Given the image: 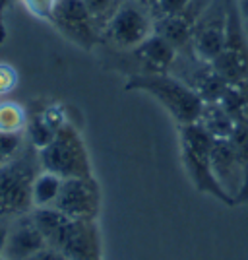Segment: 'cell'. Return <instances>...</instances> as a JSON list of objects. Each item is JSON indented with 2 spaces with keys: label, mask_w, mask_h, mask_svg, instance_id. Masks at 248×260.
<instances>
[{
  "label": "cell",
  "mask_w": 248,
  "mask_h": 260,
  "mask_svg": "<svg viewBox=\"0 0 248 260\" xmlns=\"http://www.w3.org/2000/svg\"><path fill=\"white\" fill-rule=\"evenodd\" d=\"M242 23H244V18L238 12L237 0H231L225 47L211 62V66L229 84L248 82V35Z\"/></svg>",
  "instance_id": "cell-6"
},
{
  "label": "cell",
  "mask_w": 248,
  "mask_h": 260,
  "mask_svg": "<svg viewBox=\"0 0 248 260\" xmlns=\"http://www.w3.org/2000/svg\"><path fill=\"white\" fill-rule=\"evenodd\" d=\"M0 260H6V258H4V256H0Z\"/></svg>",
  "instance_id": "cell-30"
},
{
  "label": "cell",
  "mask_w": 248,
  "mask_h": 260,
  "mask_svg": "<svg viewBox=\"0 0 248 260\" xmlns=\"http://www.w3.org/2000/svg\"><path fill=\"white\" fill-rule=\"evenodd\" d=\"M124 2L126 0H84L87 12L91 14V18L95 20L101 31L105 29V25L111 22V18L117 14V10Z\"/></svg>",
  "instance_id": "cell-19"
},
{
  "label": "cell",
  "mask_w": 248,
  "mask_h": 260,
  "mask_svg": "<svg viewBox=\"0 0 248 260\" xmlns=\"http://www.w3.org/2000/svg\"><path fill=\"white\" fill-rule=\"evenodd\" d=\"M12 4V0H0V45L6 39V27H4V14L8 10V6Z\"/></svg>",
  "instance_id": "cell-27"
},
{
  "label": "cell",
  "mask_w": 248,
  "mask_h": 260,
  "mask_svg": "<svg viewBox=\"0 0 248 260\" xmlns=\"http://www.w3.org/2000/svg\"><path fill=\"white\" fill-rule=\"evenodd\" d=\"M27 120V113L18 101H0V132L23 134Z\"/></svg>",
  "instance_id": "cell-18"
},
{
  "label": "cell",
  "mask_w": 248,
  "mask_h": 260,
  "mask_svg": "<svg viewBox=\"0 0 248 260\" xmlns=\"http://www.w3.org/2000/svg\"><path fill=\"white\" fill-rule=\"evenodd\" d=\"M49 22L70 43L84 51H93L101 43V29L87 12L84 0H58Z\"/></svg>",
  "instance_id": "cell-8"
},
{
  "label": "cell",
  "mask_w": 248,
  "mask_h": 260,
  "mask_svg": "<svg viewBox=\"0 0 248 260\" xmlns=\"http://www.w3.org/2000/svg\"><path fill=\"white\" fill-rule=\"evenodd\" d=\"M153 33V20L146 6L126 0L101 31V41H109L120 51H130Z\"/></svg>",
  "instance_id": "cell-7"
},
{
  "label": "cell",
  "mask_w": 248,
  "mask_h": 260,
  "mask_svg": "<svg viewBox=\"0 0 248 260\" xmlns=\"http://www.w3.org/2000/svg\"><path fill=\"white\" fill-rule=\"evenodd\" d=\"M134 2H140V4H146V2H148V0H134Z\"/></svg>",
  "instance_id": "cell-29"
},
{
  "label": "cell",
  "mask_w": 248,
  "mask_h": 260,
  "mask_svg": "<svg viewBox=\"0 0 248 260\" xmlns=\"http://www.w3.org/2000/svg\"><path fill=\"white\" fill-rule=\"evenodd\" d=\"M25 148L23 134H4L0 132V167L18 157V153Z\"/></svg>",
  "instance_id": "cell-20"
},
{
  "label": "cell",
  "mask_w": 248,
  "mask_h": 260,
  "mask_svg": "<svg viewBox=\"0 0 248 260\" xmlns=\"http://www.w3.org/2000/svg\"><path fill=\"white\" fill-rule=\"evenodd\" d=\"M238 4V12H240V16L248 20V0H237Z\"/></svg>",
  "instance_id": "cell-28"
},
{
  "label": "cell",
  "mask_w": 248,
  "mask_h": 260,
  "mask_svg": "<svg viewBox=\"0 0 248 260\" xmlns=\"http://www.w3.org/2000/svg\"><path fill=\"white\" fill-rule=\"evenodd\" d=\"M130 56L136 64V70L130 74H153V72H171L179 51L159 33H151L138 47L130 49Z\"/></svg>",
  "instance_id": "cell-13"
},
{
  "label": "cell",
  "mask_w": 248,
  "mask_h": 260,
  "mask_svg": "<svg viewBox=\"0 0 248 260\" xmlns=\"http://www.w3.org/2000/svg\"><path fill=\"white\" fill-rule=\"evenodd\" d=\"M211 134L200 124V122H190L179 126V144H181V157L186 175L190 177V181L196 188L204 194H209L231 204V200L221 190V186L217 184L214 171H211V146H214ZM233 206V204H231Z\"/></svg>",
  "instance_id": "cell-4"
},
{
  "label": "cell",
  "mask_w": 248,
  "mask_h": 260,
  "mask_svg": "<svg viewBox=\"0 0 248 260\" xmlns=\"http://www.w3.org/2000/svg\"><path fill=\"white\" fill-rule=\"evenodd\" d=\"M62 179L58 175L41 169L35 175V181L31 186V202L33 208H51L60 192Z\"/></svg>",
  "instance_id": "cell-16"
},
{
  "label": "cell",
  "mask_w": 248,
  "mask_h": 260,
  "mask_svg": "<svg viewBox=\"0 0 248 260\" xmlns=\"http://www.w3.org/2000/svg\"><path fill=\"white\" fill-rule=\"evenodd\" d=\"M211 171L231 204L244 202L246 175L231 138H217L211 146Z\"/></svg>",
  "instance_id": "cell-11"
},
{
  "label": "cell",
  "mask_w": 248,
  "mask_h": 260,
  "mask_svg": "<svg viewBox=\"0 0 248 260\" xmlns=\"http://www.w3.org/2000/svg\"><path fill=\"white\" fill-rule=\"evenodd\" d=\"M209 2L211 0H190L183 10H179L173 16H167L159 22H153V31L163 35L169 43H173L179 53H188L196 23L209 6Z\"/></svg>",
  "instance_id": "cell-12"
},
{
  "label": "cell",
  "mask_w": 248,
  "mask_h": 260,
  "mask_svg": "<svg viewBox=\"0 0 248 260\" xmlns=\"http://www.w3.org/2000/svg\"><path fill=\"white\" fill-rule=\"evenodd\" d=\"M37 157L41 169L58 175L60 179L93 175L86 142L80 130L70 122H64L56 130L53 140L45 148L37 150Z\"/></svg>",
  "instance_id": "cell-5"
},
{
  "label": "cell",
  "mask_w": 248,
  "mask_h": 260,
  "mask_svg": "<svg viewBox=\"0 0 248 260\" xmlns=\"http://www.w3.org/2000/svg\"><path fill=\"white\" fill-rule=\"evenodd\" d=\"M31 216L49 247L68 260H101L97 219H74L56 208H33Z\"/></svg>",
  "instance_id": "cell-1"
},
{
  "label": "cell",
  "mask_w": 248,
  "mask_h": 260,
  "mask_svg": "<svg viewBox=\"0 0 248 260\" xmlns=\"http://www.w3.org/2000/svg\"><path fill=\"white\" fill-rule=\"evenodd\" d=\"M47 247L43 233L39 231L31 212L10 219V231L4 247V258L6 260H25L37 250Z\"/></svg>",
  "instance_id": "cell-14"
},
{
  "label": "cell",
  "mask_w": 248,
  "mask_h": 260,
  "mask_svg": "<svg viewBox=\"0 0 248 260\" xmlns=\"http://www.w3.org/2000/svg\"><path fill=\"white\" fill-rule=\"evenodd\" d=\"M8 231H10V219H4V217H0V256L4 254V247H6Z\"/></svg>",
  "instance_id": "cell-26"
},
{
  "label": "cell",
  "mask_w": 248,
  "mask_h": 260,
  "mask_svg": "<svg viewBox=\"0 0 248 260\" xmlns=\"http://www.w3.org/2000/svg\"><path fill=\"white\" fill-rule=\"evenodd\" d=\"M41 171L35 148H23L16 159L0 167V217L14 219L33 210L31 186Z\"/></svg>",
  "instance_id": "cell-3"
},
{
  "label": "cell",
  "mask_w": 248,
  "mask_h": 260,
  "mask_svg": "<svg viewBox=\"0 0 248 260\" xmlns=\"http://www.w3.org/2000/svg\"><path fill=\"white\" fill-rule=\"evenodd\" d=\"M25 260H68V258H66L60 250H56L47 245V247H43L41 250H37L35 254H31L29 258H25Z\"/></svg>",
  "instance_id": "cell-25"
},
{
  "label": "cell",
  "mask_w": 248,
  "mask_h": 260,
  "mask_svg": "<svg viewBox=\"0 0 248 260\" xmlns=\"http://www.w3.org/2000/svg\"><path fill=\"white\" fill-rule=\"evenodd\" d=\"M20 2H22L23 8L29 12L31 16L39 18V20H47V22H49L58 0H20Z\"/></svg>",
  "instance_id": "cell-23"
},
{
  "label": "cell",
  "mask_w": 248,
  "mask_h": 260,
  "mask_svg": "<svg viewBox=\"0 0 248 260\" xmlns=\"http://www.w3.org/2000/svg\"><path fill=\"white\" fill-rule=\"evenodd\" d=\"M188 2L190 0H148L144 6H146V10L150 12L151 20L159 22L163 18L173 16L179 10H183Z\"/></svg>",
  "instance_id": "cell-21"
},
{
  "label": "cell",
  "mask_w": 248,
  "mask_h": 260,
  "mask_svg": "<svg viewBox=\"0 0 248 260\" xmlns=\"http://www.w3.org/2000/svg\"><path fill=\"white\" fill-rule=\"evenodd\" d=\"M53 208L74 219H97L101 212V188L93 175L62 179Z\"/></svg>",
  "instance_id": "cell-10"
},
{
  "label": "cell",
  "mask_w": 248,
  "mask_h": 260,
  "mask_svg": "<svg viewBox=\"0 0 248 260\" xmlns=\"http://www.w3.org/2000/svg\"><path fill=\"white\" fill-rule=\"evenodd\" d=\"M219 103L227 109L237 124H248V82L229 84Z\"/></svg>",
  "instance_id": "cell-17"
},
{
  "label": "cell",
  "mask_w": 248,
  "mask_h": 260,
  "mask_svg": "<svg viewBox=\"0 0 248 260\" xmlns=\"http://www.w3.org/2000/svg\"><path fill=\"white\" fill-rule=\"evenodd\" d=\"M126 91H140L153 98L161 105L167 115L179 124L198 122L202 115L204 101L186 82L171 72H153V74H134L126 80Z\"/></svg>",
  "instance_id": "cell-2"
},
{
  "label": "cell",
  "mask_w": 248,
  "mask_h": 260,
  "mask_svg": "<svg viewBox=\"0 0 248 260\" xmlns=\"http://www.w3.org/2000/svg\"><path fill=\"white\" fill-rule=\"evenodd\" d=\"M18 82H20L18 70L12 64L0 62V95L12 93L16 89V86H18Z\"/></svg>",
  "instance_id": "cell-24"
},
{
  "label": "cell",
  "mask_w": 248,
  "mask_h": 260,
  "mask_svg": "<svg viewBox=\"0 0 248 260\" xmlns=\"http://www.w3.org/2000/svg\"><path fill=\"white\" fill-rule=\"evenodd\" d=\"M231 140L235 144L238 152V157L244 167V175H246V190H244V202L248 200V124H237V128L233 132Z\"/></svg>",
  "instance_id": "cell-22"
},
{
  "label": "cell",
  "mask_w": 248,
  "mask_h": 260,
  "mask_svg": "<svg viewBox=\"0 0 248 260\" xmlns=\"http://www.w3.org/2000/svg\"><path fill=\"white\" fill-rule=\"evenodd\" d=\"M231 0H211L196 23L190 51L205 62H214L225 47L227 20Z\"/></svg>",
  "instance_id": "cell-9"
},
{
  "label": "cell",
  "mask_w": 248,
  "mask_h": 260,
  "mask_svg": "<svg viewBox=\"0 0 248 260\" xmlns=\"http://www.w3.org/2000/svg\"><path fill=\"white\" fill-rule=\"evenodd\" d=\"M198 122L204 126L211 138H231L233 132L237 128L235 119L227 113V109L219 103V101H211V103H204L202 107V115Z\"/></svg>",
  "instance_id": "cell-15"
}]
</instances>
